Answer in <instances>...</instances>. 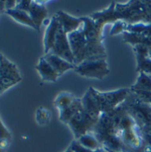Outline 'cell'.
Here are the masks:
<instances>
[{"mask_svg":"<svg viewBox=\"0 0 151 152\" xmlns=\"http://www.w3.org/2000/svg\"><path fill=\"white\" fill-rule=\"evenodd\" d=\"M132 92H151V77L143 72H139L136 83L130 87Z\"/></svg>","mask_w":151,"mask_h":152,"instance_id":"cell-20","label":"cell"},{"mask_svg":"<svg viewBox=\"0 0 151 152\" xmlns=\"http://www.w3.org/2000/svg\"><path fill=\"white\" fill-rule=\"evenodd\" d=\"M1 54H2V53H0V55H1Z\"/></svg>","mask_w":151,"mask_h":152,"instance_id":"cell-35","label":"cell"},{"mask_svg":"<svg viewBox=\"0 0 151 152\" xmlns=\"http://www.w3.org/2000/svg\"><path fill=\"white\" fill-rule=\"evenodd\" d=\"M77 142L81 146H83L84 148H85V149H87L89 151H95V150L101 147V143L99 142V141L97 140V138L95 137V135L92 132L81 136L77 140Z\"/></svg>","mask_w":151,"mask_h":152,"instance_id":"cell-21","label":"cell"},{"mask_svg":"<svg viewBox=\"0 0 151 152\" xmlns=\"http://www.w3.org/2000/svg\"><path fill=\"white\" fill-rule=\"evenodd\" d=\"M64 152H74V151L71 150V148H70V147H69V148H68V149H67V150H66Z\"/></svg>","mask_w":151,"mask_h":152,"instance_id":"cell-32","label":"cell"},{"mask_svg":"<svg viewBox=\"0 0 151 152\" xmlns=\"http://www.w3.org/2000/svg\"><path fill=\"white\" fill-rule=\"evenodd\" d=\"M115 10L118 20L128 24L151 23V1H129L125 4L116 2Z\"/></svg>","mask_w":151,"mask_h":152,"instance_id":"cell-3","label":"cell"},{"mask_svg":"<svg viewBox=\"0 0 151 152\" xmlns=\"http://www.w3.org/2000/svg\"><path fill=\"white\" fill-rule=\"evenodd\" d=\"M61 28V24L58 20V19L56 18L55 15H53L51 18V21L49 23V25L46 27V29L44 31V54L48 53L54 43H55V39L58 34V31Z\"/></svg>","mask_w":151,"mask_h":152,"instance_id":"cell-14","label":"cell"},{"mask_svg":"<svg viewBox=\"0 0 151 152\" xmlns=\"http://www.w3.org/2000/svg\"><path fill=\"white\" fill-rule=\"evenodd\" d=\"M142 135L145 141L147 151L148 152H151V126L142 129Z\"/></svg>","mask_w":151,"mask_h":152,"instance_id":"cell-26","label":"cell"},{"mask_svg":"<svg viewBox=\"0 0 151 152\" xmlns=\"http://www.w3.org/2000/svg\"><path fill=\"white\" fill-rule=\"evenodd\" d=\"M44 58L53 67V69L59 74L60 77L70 69L74 70L76 68L75 64H72V63L65 61L64 59H62L57 55H54L53 53H50L44 54Z\"/></svg>","mask_w":151,"mask_h":152,"instance_id":"cell-16","label":"cell"},{"mask_svg":"<svg viewBox=\"0 0 151 152\" xmlns=\"http://www.w3.org/2000/svg\"><path fill=\"white\" fill-rule=\"evenodd\" d=\"M109 151V152H116V151H109V150H108Z\"/></svg>","mask_w":151,"mask_h":152,"instance_id":"cell-33","label":"cell"},{"mask_svg":"<svg viewBox=\"0 0 151 152\" xmlns=\"http://www.w3.org/2000/svg\"><path fill=\"white\" fill-rule=\"evenodd\" d=\"M128 25L129 24L126 21L122 20H119L116 21L115 23H113L109 34L111 36L118 35V34H124L125 32H126Z\"/></svg>","mask_w":151,"mask_h":152,"instance_id":"cell-25","label":"cell"},{"mask_svg":"<svg viewBox=\"0 0 151 152\" xmlns=\"http://www.w3.org/2000/svg\"><path fill=\"white\" fill-rule=\"evenodd\" d=\"M75 99H76V97L73 96L71 94L62 92L57 95V97L53 101V105L60 112V111L65 110L66 108H68L74 102Z\"/></svg>","mask_w":151,"mask_h":152,"instance_id":"cell-22","label":"cell"},{"mask_svg":"<svg viewBox=\"0 0 151 152\" xmlns=\"http://www.w3.org/2000/svg\"><path fill=\"white\" fill-rule=\"evenodd\" d=\"M101 113H109L123 103L131 93L130 88H120L116 91L100 92L93 87H89Z\"/></svg>","mask_w":151,"mask_h":152,"instance_id":"cell-5","label":"cell"},{"mask_svg":"<svg viewBox=\"0 0 151 152\" xmlns=\"http://www.w3.org/2000/svg\"><path fill=\"white\" fill-rule=\"evenodd\" d=\"M133 93H134L139 97V99L151 105V92H133Z\"/></svg>","mask_w":151,"mask_h":152,"instance_id":"cell-28","label":"cell"},{"mask_svg":"<svg viewBox=\"0 0 151 152\" xmlns=\"http://www.w3.org/2000/svg\"><path fill=\"white\" fill-rule=\"evenodd\" d=\"M1 56H2V54H1V55H0V59H1Z\"/></svg>","mask_w":151,"mask_h":152,"instance_id":"cell-34","label":"cell"},{"mask_svg":"<svg viewBox=\"0 0 151 152\" xmlns=\"http://www.w3.org/2000/svg\"><path fill=\"white\" fill-rule=\"evenodd\" d=\"M97 122L92 119L83 110L75 114L68 123L70 130L72 131L75 140L77 141L81 136L93 132Z\"/></svg>","mask_w":151,"mask_h":152,"instance_id":"cell-8","label":"cell"},{"mask_svg":"<svg viewBox=\"0 0 151 152\" xmlns=\"http://www.w3.org/2000/svg\"><path fill=\"white\" fill-rule=\"evenodd\" d=\"M115 6H116V2L112 1L108 8L100 12H96L92 15H90V17L95 21L96 25L100 28L104 29V27L107 24L115 23L116 21L119 20L115 10Z\"/></svg>","mask_w":151,"mask_h":152,"instance_id":"cell-10","label":"cell"},{"mask_svg":"<svg viewBox=\"0 0 151 152\" xmlns=\"http://www.w3.org/2000/svg\"><path fill=\"white\" fill-rule=\"evenodd\" d=\"M18 0H5V8L7 10H12L15 9L17 6Z\"/></svg>","mask_w":151,"mask_h":152,"instance_id":"cell-30","label":"cell"},{"mask_svg":"<svg viewBox=\"0 0 151 152\" xmlns=\"http://www.w3.org/2000/svg\"><path fill=\"white\" fill-rule=\"evenodd\" d=\"M5 14L10 16L11 18H12L16 22L20 23L25 26H28V27L36 30V27L35 23L33 22V20H31L28 12L15 8L12 10H7L5 12Z\"/></svg>","mask_w":151,"mask_h":152,"instance_id":"cell-18","label":"cell"},{"mask_svg":"<svg viewBox=\"0 0 151 152\" xmlns=\"http://www.w3.org/2000/svg\"><path fill=\"white\" fill-rule=\"evenodd\" d=\"M12 142V134L0 118V152H5Z\"/></svg>","mask_w":151,"mask_h":152,"instance_id":"cell-23","label":"cell"},{"mask_svg":"<svg viewBox=\"0 0 151 152\" xmlns=\"http://www.w3.org/2000/svg\"><path fill=\"white\" fill-rule=\"evenodd\" d=\"M69 147L71 148V150L74 152H93L92 151H89V150L84 148L83 146H81L77 142V141H73Z\"/></svg>","mask_w":151,"mask_h":152,"instance_id":"cell-29","label":"cell"},{"mask_svg":"<svg viewBox=\"0 0 151 152\" xmlns=\"http://www.w3.org/2000/svg\"><path fill=\"white\" fill-rule=\"evenodd\" d=\"M44 4L45 1H33L32 5L28 12L36 27L37 32H40V28L48 16V11Z\"/></svg>","mask_w":151,"mask_h":152,"instance_id":"cell-13","label":"cell"},{"mask_svg":"<svg viewBox=\"0 0 151 152\" xmlns=\"http://www.w3.org/2000/svg\"><path fill=\"white\" fill-rule=\"evenodd\" d=\"M81 110H83L82 100L76 97L74 102L68 108L59 112V118L62 123L68 125V123L72 118V117L75 114H77L78 111H80Z\"/></svg>","mask_w":151,"mask_h":152,"instance_id":"cell-19","label":"cell"},{"mask_svg":"<svg viewBox=\"0 0 151 152\" xmlns=\"http://www.w3.org/2000/svg\"><path fill=\"white\" fill-rule=\"evenodd\" d=\"M81 28L68 35L75 59V65L86 60L107 58L103 45V29L90 17H82Z\"/></svg>","mask_w":151,"mask_h":152,"instance_id":"cell-2","label":"cell"},{"mask_svg":"<svg viewBox=\"0 0 151 152\" xmlns=\"http://www.w3.org/2000/svg\"><path fill=\"white\" fill-rule=\"evenodd\" d=\"M101 147L116 152H148L142 129L122 103L101 115L92 132Z\"/></svg>","mask_w":151,"mask_h":152,"instance_id":"cell-1","label":"cell"},{"mask_svg":"<svg viewBox=\"0 0 151 152\" xmlns=\"http://www.w3.org/2000/svg\"><path fill=\"white\" fill-rule=\"evenodd\" d=\"M54 15L58 19L64 32L67 33L68 35L79 29L83 24L82 17H80V18L73 17L63 11H58L55 12Z\"/></svg>","mask_w":151,"mask_h":152,"instance_id":"cell-12","label":"cell"},{"mask_svg":"<svg viewBox=\"0 0 151 152\" xmlns=\"http://www.w3.org/2000/svg\"><path fill=\"white\" fill-rule=\"evenodd\" d=\"M81 100H82L83 109H84L85 112L95 122H98L101 113L100 110L98 109L96 102H95L91 92L89 91V89L86 91V93L84 94V96L81 98Z\"/></svg>","mask_w":151,"mask_h":152,"instance_id":"cell-17","label":"cell"},{"mask_svg":"<svg viewBox=\"0 0 151 152\" xmlns=\"http://www.w3.org/2000/svg\"><path fill=\"white\" fill-rule=\"evenodd\" d=\"M74 71L82 77L100 80L109 74L107 58L86 60L82 63L76 65Z\"/></svg>","mask_w":151,"mask_h":152,"instance_id":"cell-6","label":"cell"},{"mask_svg":"<svg viewBox=\"0 0 151 152\" xmlns=\"http://www.w3.org/2000/svg\"><path fill=\"white\" fill-rule=\"evenodd\" d=\"M49 53H53L54 55H57L72 64H75L74 63L75 59H74V55H73V53H72V50L70 47L68 34L64 32L61 26L58 31V34H57V37L55 39V43H54L52 50Z\"/></svg>","mask_w":151,"mask_h":152,"instance_id":"cell-9","label":"cell"},{"mask_svg":"<svg viewBox=\"0 0 151 152\" xmlns=\"http://www.w3.org/2000/svg\"><path fill=\"white\" fill-rule=\"evenodd\" d=\"M93 152H109V151H108L107 149L103 148V147H101V148H99V149H97V150L93 151Z\"/></svg>","mask_w":151,"mask_h":152,"instance_id":"cell-31","label":"cell"},{"mask_svg":"<svg viewBox=\"0 0 151 152\" xmlns=\"http://www.w3.org/2000/svg\"><path fill=\"white\" fill-rule=\"evenodd\" d=\"M133 50L136 54L138 72H143L151 77V57L149 48L143 45H136Z\"/></svg>","mask_w":151,"mask_h":152,"instance_id":"cell-11","label":"cell"},{"mask_svg":"<svg viewBox=\"0 0 151 152\" xmlns=\"http://www.w3.org/2000/svg\"><path fill=\"white\" fill-rule=\"evenodd\" d=\"M43 82H56L60 77L59 74L53 69V67L46 61L44 56L40 57L37 64L35 66Z\"/></svg>","mask_w":151,"mask_h":152,"instance_id":"cell-15","label":"cell"},{"mask_svg":"<svg viewBox=\"0 0 151 152\" xmlns=\"http://www.w3.org/2000/svg\"><path fill=\"white\" fill-rule=\"evenodd\" d=\"M127 113L142 130L151 126V105L142 101L133 92L122 103Z\"/></svg>","mask_w":151,"mask_h":152,"instance_id":"cell-4","label":"cell"},{"mask_svg":"<svg viewBox=\"0 0 151 152\" xmlns=\"http://www.w3.org/2000/svg\"><path fill=\"white\" fill-rule=\"evenodd\" d=\"M51 118L52 115L50 111L44 107H40L36 110L35 119L36 124L40 126H44L48 125L51 121Z\"/></svg>","mask_w":151,"mask_h":152,"instance_id":"cell-24","label":"cell"},{"mask_svg":"<svg viewBox=\"0 0 151 152\" xmlns=\"http://www.w3.org/2000/svg\"><path fill=\"white\" fill-rule=\"evenodd\" d=\"M32 3H33L32 0H18L16 9L25 11V12H28V10L30 9L31 5H32Z\"/></svg>","mask_w":151,"mask_h":152,"instance_id":"cell-27","label":"cell"},{"mask_svg":"<svg viewBox=\"0 0 151 152\" xmlns=\"http://www.w3.org/2000/svg\"><path fill=\"white\" fill-rule=\"evenodd\" d=\"M21 75L16 65L2 54L0 59V95L21 81Z\"/></svg>","mask_w":151,"mask_h":152,"instance_id":"cell-7","label":"cell"}]
</instances>
